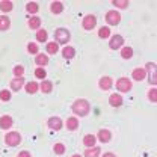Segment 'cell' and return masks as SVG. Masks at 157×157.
Masks as SVG:
<instances>
[{
	"mask_svg": "<svg viewBox=\"0 0 157 157\" xmlns=\"http://www.w3.org/2000/svg\"><path fill=\"white\" fill-rule=\"evenodd\" d=\"M45 48H47V53H48V55H55V53H58L59 45L56 42H48Z\"/></svg>",
	"mask_w": 157,
	"mask_h": 157,
	"instance_id": "obj_28",
	"label": "cell"
},
{
	"mask_svg": "<svg viewBox=\"0 0 157 157\" xmlns=\"http://www.w3.org/2000/svg\"><path fill=\"white\" fill-rule=\"evenodd\" d=\"M97 136H98V139H100V142L107 144V142L112 139V133H110V130H107V128H101L97 133Z\"/></svg>",
	"mask_w": 157,
	"mask_h": 157,
	"instance_id": "obj_12",
	"label": "cell"
},
{
	"mask_svg": "<svg viewBox=\"0 0 157 157\" xmlns=\"http://www.w3.org/2000/svg\"><path fill=\"white\" fill-rule=\"evenodd\" d=\"M0 100H2V101H9V100H11V92L6 91V89L2 91V92H0Z\"/></svg>",
	"mask_w": 157,
	"mask_h": 157,
	"instance_id": "obj_35",
	"label": "cell"
},
{
	"mask_svg": "<svg viewBox=\"0 0 157 157\" xmlns=\"http://www.w3.org/2000/svg\"><path fill=\"white\" fill-rule=\"evenodd\" d=\"M148 97H150V101L156 103V101H157V89H156V88H151V89H150Z\"/></svg>",
	"mask_w": 157,
	"mask_h": 157,
	"instance_id": "obj_34",
	"label": "cell"
},
{
	"mask_svg": "<svg viewBox=\"0 0 157 157\" xmlns=\"http://www.w3.org/2000/svg\"><path fill=\"white\" fill-rule=\"evenodd\" d=\"M39 26H41V18H39V17L35 15V17H30V18H29V27H30L32 30H36Z\"/></svg>",
	"mask_w": 157,
	"mask_h": 157,
	"instance_id": "obj_19",
	"label": "cell"
},
{
	"mask_svg": "<svg viewBox=\"0 0 157 157\" xmlns=\"http://www.w3.org/2000/svg\"><path fill=\"white\" fill-rule=\"evenodd\" d=\"M71 109H73V112H74L76 115H78V117H86V115L89 113V110H91V106H89V101H88V100L80 98V100H76V101L73 103Z\"/></svg>",
	"mask_w": 157,
	"mask_h": 157,
	"instance_id": "obj_1",
	"label": "cell"
},
{
	"mask_svg": "<svg viewBox=\"0 0 157 157\" xmlns=\"http://www.w3.org/2000/svg\"><path fill=\"white\" fill-rule=\"evenodd\" d=\"M35 62H36V65L44 67V65H47V63H48V56H47V55H36Z\"/></svg>",
	"mask_w": 157,
	"mask_h": 157,
	"instance_id": "obj_27",
	"label": "cell"
},
{
	"mask_svg": "<svg viewBox=\"0 0 157 157\" xmlns=\"http://www.w3.org/2000/svg\"><path fill=\"white\" fill-rule=\"evenodd\" d=\"M47 124H48V127H50L52 130H60V128H62V119H60L59 117L48 118Z\"/></svg>",
	"mask_w": 157,
	"mask_h": 157,
	"instance_id": "obj_11",
	"label": "cell"
},
{
	"mask_svg": "<svg viewBox=\"0 0 157 157\" xmlns=\"http://www.w3.org/2000/svg\"><path fill=\"white\" fill-rule=\"evenodd\" d=\"M35 76H36L38 78H45L47 73H45L44 68H36V70H35Z\"/></svg>",
	"mask_w": 157,
	"mask_h": 157,
	"instance_id": "obj_37",
	"label": "cell"
},
{
	"mask_svg": "<svg viewBox=\"0 0 157 157\" xmlns=\"http://www.w3.org/2000/svg\"><path fill=\"white\" fill-rule=\"evenodd\" d=\"M11 26V20L8 18L6 15H2L0 17V30H8Z\"/></svg>",
	"mask_w": 157,
	"mask_h": 157,
	"instance_id": "obj_23",
	"label": "cell"
},
{
	"mask_svg": "<svg viewBox=\"0 0 157 157\" xmlns=\"http://www.w3.org/2000/svg\"><path fill=\"white\" fill-rule=\"evenodd\" d=\"M38 89H39V85L36 83V82H29V83L26 85V91H27V94H35Z\"/></svg>",
	"mask_w": 157,
	"mask_h": 157,
	"instance_id": "obj_24",
	"label": "cell"
},
{
	"mask_svg": "<svg viewBox=\"0 0 157 157\" xmlns=\"http://www.w3.org/2000/svg\"><path fill=\"white\" fill-rule=\"evenodd\" d=\"M121 21V14L118 11H109L106 14V23L110 24V26H118Z\"/></svg>",
	"mask_w": 157,
	"mask_h": 157,
	"instance_id": "obj_5",
	"label": "cell"
},
{
	"mask_svg": "<svg viewBox=\"0 0 157 157\" xmlns=\"http://www.w3.org/2000/svg\"><path fill=\"white\" fill-rule=\"evenodd\" d=\"M12 9H14V3H12V2H8V0L0 2V11H2V12H9V11H12Z\"/></svg>",
	"mask_w": 157,
	"mask_h": 157,
	"instance_id": "obj_20",
	"label": "cell"
},
{
	"mask_svg": "<svg viewBox=\"0 0 157 157\" xmlns=\"http://www.w3.org/2000/svg\"><path fill=\"white\" fill-rule=\"evenodd\" d=\"M145 71H147V76H150V83L151 85H156V65L153 62L147 63Z\"/></svg>",
	"mask_w": 157,
	"mask_h": 157,
	"instance_id": "obj_7",
	"label": "cell"
},
{
	"mask_svg": "<svg viewBox=\"0 0 157 157\" xmlns=\"http://www.w3.org/2000/svg\"><path fill=\"white\" fill-rule=\"evenodd\" d=\"M98 85H100V88H101L103 91H109V89L113 86V80H112V77H109V76H104V77L100 78Z\"/></svg>",
	"mask_w": 157,
	"mask_h": 157,
	"instance_id": "obj_8",
	"label": "cell"
},
{
	"mask_svg": "<svg viewBox=\"0 0 157 157\" xmlns=\"http://www.w3.org/2000/svg\"><path fill=\"white\" fill-rule=\"evenodd\" d=\"M71 38V33L70 30H67L65 27H60V29H56L55 32V39H56V44H67Z\"/></svg>",
	"mask_w": 157,
	"mask_h": 157,
	"instance_id": "obj_2",
	"label": "cell"
},
{
	"mask_svg": "<svg viewBox=\"0 0 157 157\" xmlns=\"http://www.w3.org/2000/svg\"><path fill=\"white\" fill-rule=\"evenodd\" d=\"M132 76H133V80L140 82V80H144L147 77V71H145V68H136V70H133Z\"/></svg>",
	"mask_w": 157,
	"mask_h": 157,
	"instance_id": "obj_13",
	"label": "cell"
},
{
	"mask_svg": "<svg viewBox=\"0 0 157 157\" xmlns=\"http://www.w3.org/2000/svg\"><path fill=\"white\" fill-rule=\"evenodd\" d=\"M109 103H110V106H113V107H119V106L122 104V97H121L119 94H112L110 98H109Z\"/></svg>",
	"mask_w": 157,
	"mask_h": 157,
	"instance_id": "obj_15",
	"label": "cell"
},
{
	"mask_svg": "<svg viewBox=\"0 0 157 157\" xmlns=\"http://www.w3.org/2000/svg\"><path fill=\"white\" fill-rule=\"evenodd\" d=\"M12 124H14L12 117H9V115H3V117L0 118V128H2V130H8V128H11Z\"/></svg>",
	"mask_w": 157,
	"mask_h": 157,
	"instance_id": "obj_10",
	"label": "cell"
},
{
	"mask_svg": "<svg viewBox=\"0 0 157 157\" xmlns=\"http://www.w3.org/2000/svg\"><path fill=\"white\" fill-rule=\"evenodd\" d=\"M23 85H24V78L23 77H17V78H14V80L11 82V88H12V91H20Z\"/></svg>",
	"mask_w": 157,
	"mask_h": 157,
	"instance_id": "obj_17",
	"label": "cell"
},
{
	"mask_svg": "<svg viewBox=\"0 0 157 157\" xmlns=\"http://www.w3.org/2000/svg\"><path fill=\"white\" fill-rule=\"evenodd\" d=\"M100 153H101L100 147H92V148H89V150L85 151V157H98Z\"/></svg>",
	"mask_w": 157,
	"mask_h": 157,
	"instance_id": "obj_21",
	"label": "cell"
},
{
	"mask_svg": "<svg viewBox=\"0 0 157 157\" xmlns=\"http://www.w3.org/2000/svg\"><path fill=\"white\" fill-rule=\"evenodd\" d=\"M36 39H38L39 42H45L47 41V30H44V29H41L36 32Z\"/></svg>",
	"mask_w": 157,
	"mask_h": 157,
	"instance_id": "obj_32",
	"label": "cell"
},
{
	"mask_svg": "<svg viewBox=\"0 0 157 157\" xmlns=\"http://www.w3.org/2000/svg\"><path fill=\"white\" fill-rule=\"evenodd\" d=\"M73 157H82V156H80V154H74V156H73Z\"/></svg>",
	"mask_w": 157,
	"mask_h": 157,
	"instance_id": "obj_41",
	"label": "cell"
},
{
	"mask_svg": "<svg viewBox=\"0 0 157 157\" xmlns=\"http://www.w3.org/2000/svg\"><path fill=\"white\" fill-rule=\"evenodd\" d=\"M17 77H21L23 74H24V67H21V65H17L15 68H14V71H12Z\"/></svg>",
	"mask_w": 157,
	"mask_h": 157,
	"instance_id": "obj_36",
	"label": "cell"
},
{
	"mask_svg": "<svg viewBox=\"0 0 157 157\" xmlns=\"http://www.w3.org/2000/svg\"><path fill=\"white\" fill-rule=\"evenodd\" d=\"M95 142H97V137L94 135H86L83 137V145H86V147H94Z\"/></svg>",
	"mask_w": 157,
	"mask_h": 157,
	"instance_id": "obj_22",
	"label": "cell"
},
{
	"mask_svg": "<svg viewBox=\"0 0 157 157\" xmlns=\"http://www.w3.org/2000/svg\"><path fill=\"white\" fill-rule=\"evenodd\" d=\"M53 150H55V153H56L58 156H62V154L65 153V145H63V144H56Z\"/></svg>",
	"mask_w": 157,
	"mask_h": 157,
	"instance_id": "obj_33",
	"label": "cell"
},
{
	"mask_svg": "<svg viewBox=\"0 0 157 157\" xmlns=\"http://www.w3.org/2000/svg\"><path fill=\"white\" fill-rule=\"evenodd\" d=\"M117 89L119 91V92H128V91L132 89V82H130V78H127V77L118 78Z\"/></svg>",
	"mask_w": 157,
	"mask_h": 157,
	"instance_id": "obj_4",
	"label": "cell"
},
{
	"mask_svg": "<svg viewBox=\"0 0 157 157\" xmlns=\"http://www.w3.org/2000/svg\"><path fill=\"white\" fill-rule=\"evenodd\" d=\"M121 56L124 59H130L133 56V48H132V47H124V48H121Z\"/></svg>",
	"mask_w": 157,
	"mask_h": 157,
	"instance_id": "obj_29",
	"label": "cell"
},
{
	"mask_svg": "<svg viewBox=\"0 0 157 157\" xmlns=\"http://www.w3.org/2000/svg\"><path fill=\"white\" fill-rule=\"evenodd\" d=\"M26 9H27L29 14H36L39 11V5L35 3V2H29V3L26 5Z\"/></svg>",
	"mask_w": 157,
	"mask_h": 157,
	"instance_id": "obj_25",
	"label": "cell"
},
{
	"mask_svg": "<svg viewBox=\"0 0 157 157\" xmlns=\"http://www.w3.org/2000/svg\"><path fill=\"white\" fill-rule=\"evenodd\" d=\"M103 157H117V156H115L113 153H106V154H104Z\"/></svg>",
	"mask_w": 157,
	"mask_h": 157,
	"instance_id": "obj_40",
	"label": "cell"
},
{
	"mask_svg": "<svg viewBox=\"0 0 157 157\" xmlns=\"http://www.w3.org/2000/svg\"><path fill=\"white\" fill-rule=\"evenodd\" d=\"M52 89H53V85H52V82H47V80H44V82L41 83V91H42L44 94H50V92H52Z\"/></svg>",
	"mask_w": 157,
	"mask_h": 157,
	"instance_id": "obj_26",
	"label": "cell"
},
{
	"mask_svg": "<svg viewBox=\"0 0 157 157\" xmlns=\"http://www.w3.org/2000/svg\"><path fill=\"white\" fill-rule=\"evenodd\" d=\"M5 142H6V145H9V147H17L20 142H21V136H20L18 132L6 133V136H5Z\"/></svg>",
	"mask_w": 157,
	"mask_h": 157,
	"instance_id": "obj_3",
	"label": "cell"
},
{
	"mask_svg": "<svg viewBox=\"0 0 157 157\" xmlns=\"http://www.w3.org/2000/svg\"><path fill=\"white\" fill-rule=\"evenodd\" d=\"M38 50H39V47L36 42H29L27 44V52L30 55H38Z\"/></svg>",
	"mask_w": 157,
	"mask_h": 157,
	"instance_id": "obj_30",
	"label": "cell"
},
{
	"mask_svg": "<svg viewBox=\"0 0 157 157\" xmlns=\"http://www.w3.org/2000/svg\"><path fill=\"white\" fill-rule=\"evenodd\" d=\"M122 44H124V38L121 35H113L112 39H110V42H109V47L112 50H118V48H121Z\"/></svg>",
	"mask_w": 157,
	"mask_h": 157,
	"instance_id": "obj_9",
	"label": "cell"
},
{
	"mask_svg": "<svg viewBox=\"0 0 157 157\" xmlns=\"http://www.w3.org/2000/svg\"><path fill=\"white\" fill-rule=\"evenodd\" d=\"M95 24H97V17H95V15H86V17L83 18V23H82L83 29H86V30L94 29Z\"/></svg>",
	"mask_w": 157,
	"mask_h": 157,
	"instance_id": "obj_6",
	"label": "cell"
},
{
	"mask_svg": "<svg viewBox=\"0 0 157 157\" xmlns=\"http://www.w3.org/2000/svg\"><path fill=\"white\" fill-rule=\"evenodd\" d=\"M18 157H30V153L29 151H21L18 154Z\"/></svg>",
	"mask_w": 157,
	"mask_h": 157,
	"instance_id": "obj_39",
	"label": "cell"
},
{
	"mask_svg": "<svg viewBox=\"0 0 157 157\" xmlns=\"http://www.w3.org/2000/svg\"><path fill=\"white\" fill-rule=\"evenodd\" d=\"M98 36L101 39H106L110 36V29L109 27H101L100 30H98Z\"/></svg>",
	"mask_w": 157,
	"mask_h": 157,
	"instance_id": "obj_31",
	"label": "cell"
},
{
	"mask_svg": "<svg viewBox=\"0 0 157 157\" xmlns=\"http://www.w3.org/2000/svg\"><path fill=\"white\" fill-rule=\"evenodd\" d=\"M113 5L118 6V8H127V6H128V2H118V0H115Z\"/></svg>",
	"mask_w": 157,
	"mask_h": 157,
	"instance_id": "obj_38",
	"label": "cell"
},
{
	"mask_svg": "<svg viewBox=\"0 0 157 157\" xmlns=\"http://www.w3.org/2000/svg\"><path fill=\"white\" fill-rule=\"evenodd\" d=\"M77 127H78V119L77 118L71 117V118L67 119V128H68V130L74 132V130H77Z\"/></svg>",
	"mask_w": 157,
	"mask_h": 157,
	"instance_id": "obj_16",
	"label": "cell"
},
{
	"mask_svg": "<svg viewBox=\"0 0 157 157\" xmlns=\"http://www.w3.org/2000/svg\"><path fill=\"white\" fill-rule=\"evenodd\" d=\"M50 9H52V12H53L55 15H58V14H60V12L63 11V5H62L60 2H53V3L50 5Z\"/></svg>",
	"mask_w": 157,
	"mask_h": 157,
	"instance_id": "obj_18",
	"label": "cell"
},
{
	"mask_svg": "<svg viewBox=\"0 0 157 157\" xmlns=\"http://www.w3.org/2000/svg\"><path fill=\"white\" fill-rule=\"evenodd\" d=\"M62 56H63L65 59H73L74 56H76V48L71 47V45L65 47V48L62 50Z\"/></svg>",
	"mask_w": 157,
	"mask_h": 157,
	"instance_id": "obj_14",
	"label": "cell"
}]
</instances>
